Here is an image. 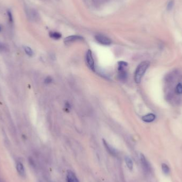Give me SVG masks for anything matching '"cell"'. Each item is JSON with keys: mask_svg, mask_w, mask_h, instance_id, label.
<instances>
[{"mask_svg": "<svg viewBox=\"0 0 182 182\" xmlns=\"http://www.w3.org/2000/svg\"><path fill=\"white\" fill-rule=\"evenodd\" d=\"M0 31H1V27H0Z\"/></svg>", "mask_w": 182, "mask_h": 182, "instance_id": "cell-23", "label": "cell"}, {"mask_svg": "<svg viewBox=\"0 0 182 182\" xmlns=\"http://www.w3.org/2000/svg\"><path fill=\"white\" fill-rule=\"evenodd\" d=\"M140 160H141L142 168L145 173H149L151 171V166L148 161L147 160L144 155L141 153L140 154Z\"/></svg>", "mask_w": 182, "mask_h": 182, "instance_id": "cell-4", "label": "cell"}, {"mask_svg": "<svg viewBox=\"0 0 182 182\" xmlns=\"http://www.w3.org/2000/svg\"><path fill=\"white\" fill-rule=\"evenodd\" d=\"M103 145L105 147V149L107 150V151H108V152H109V153L113 155V156H116L117 155L116 150L113 148L112 146H111L109 143H108L107 142H106L104 139H103Z\"/></svg>", "mask_w": 182, "mask_h": 182, "instance_id": "cell-7", "label": "cell"}, {"mask_svg": "<svg viewBox=\"0 0 182 182\" xmlns=\"http://www.w3.org/2000/svg\"><path fill=\"white\" fill-rule=\"evenodd\" d=\"M155 119V115L153 113H149L142 117V119L146 123H151Z\"/></svg>", "mask_w": 182, "mask_h": 182, "instance_id": "cell-9", "label": "cell"}, {"mask_svg": "<svg viewBox=\"0 0 182 182\" xmlns=\"http://www.w3.org/2000/svg\"><path fill=\"white\" fill-rule=\"evenodd\" d=\"M173 5H174V1H173V0H171V1H170L168 3L167 6V9L168 10H170L173 8Z\"/></svg>", "mask_w": 182, "mask_h": 182, "instance_id": "cell-19", "label": "cell"}, {"mask_svg": "<svg viewBox=\"0 0 182 182\" xmlns=\"http://www.w3.org/2000/svg\"><path fill=\"white\" fill-rule=\"evenodd\" d=\"M104 0H92L93 3L95 5L98 6L104 2Z\"/></svg>", "mask_w": 182, "mask_h": 182, "instance_id": "cell-18", "label": "cell"}, {"mask_svg": "<svg viewBox=\"0 0 182 182\" xmlns=\"http://www.w3.org/2000/svg\"><path fill=\"white\" fill-rule=\"evenodd\" d=\"M67 182H79L77 176L71 170H68L67 173Z\"/></svg>", "mask_w": 182, "mask_h": 182, "instance_id": "cell-6", "label": "cell"}, {"mask_svg": "<svg viewBox=\"0 0 182 182\" xmlns=\"http://www.w3.org/2000/svg\"><path fill=\"white\" fill-rule=\"evenodd\" d=\"M118 69H124V68L127 67L128 64L127 62L125 61H119L118 63Z\"/></svg>", "mask_w": 182, "mask_h": 182, "instance_id": "cell-16", "label": "cell"}, {"mask_svg": "<svg viewBox=\"0 0 182 182\" xmlns=\"http://www.w3.org/2000/svg\"><path fill=\"white\" fill-rule=\"evenodd\" d=\"M86 60L88 65L91 70L93 71L95 70V64L93 58L92 53L90 50H89L86 52Z\"/></svg>", "mask_w": 182, "mask_h": 182, "instance_id": "cell-5", "label": "cell"}, {"mask_svg": "<svg viewBox=\"0 0 182 182\" xmlns=\"http://www.w3.org/2000/svg\"><path fill=\"white\" fill-rule=\"evenodd\" d=\"M24 50L26 52V53L28 55H29L30 56H33L34 53H33V51L32 49L31 48L28 47V46H24Z\"/></svg>", "mask_w": 182, "mask_h": 182, "instance_id": "cell-15", "label": "cell"}, {"mask_svg": "<svg viewBox=\"0 0 182 182\" xmlns=\"http://www.w3.org/2000/svg\"><path fill=\"white\" fill-rule=\"evenodd\" d=\"M149 66L150 62L148 61H144L138 64L134 73V80L136 83L139 84L141 83L142 78Z\"/></svg>", "mask_w": 182, "mask_h": 182, "instance_id": "cell-1", "label": "cell"}, {"mask_svg": "<svg viewBox=\"0 0 182 182\" xmlns=\"http://www.w3.org/2000/svg\"><path fill=\"white\" fill-rule=\"evenodd\" d=\"M26 13L28 19L33 22H37L40 19V16L39 12L33 8H27L26 10Z\"/></svg>", "mask_w": 182, "mask_h": 182, "instance_id": "cell-2", "label": "cell"}, {"mask_svg": "<svg viewBox=\"0 0 182 182\" xmlns=\"http://www.w3.org/2000/svg\"><path fill=\"white\" fill-rule=\"evenodd\" d=\"M17 170L20 175H24L25 174V169L22 163L18 162L17 165Z\"/></svg>", "mask_w": 182, "mask_h": 182, "instance_id": "cell-12", "label": "cell"}, {"mask_svg": "<svg viewBox=\"0 0 182 182\" xmlns=\"http://www.w3.org/2000/svg\"><path fill=\"white\" fill-rule=\"evenodd\" d=\"M125 160L128 168L131 170H133V161L131 158L129 157H126L125 158Z\"/></svg>", "mask_w": 182, "mask_h": 182, "instance_id": "cell-11", "label": "cell"}, {"mask_svg": "<svg viewBox=\"0 0 182 182\" xmlns=\"http://www.w3.org/2000/svg\"><path fill=\"white\" fill-rule=\"evenodd\" d=\"M161 167L163 173L166 174V175H168V174H169L170 172V169L167 165L166 164H162L161 165Z\"/></svg>", "mask_w": 182, "mask_h": 182, "instance_id": "cell-14", "label": "cell"}, {"mask_svg": "<svg viewBox=\"0 0 182 182\" xmlns=\"http://www.w3.org/2000/svg\"><path fill=\"white\" fill-rule=\"evenodd\" d=\"M52 82V79L50 77H47L45 79V83L46 84H50Z\"/></svg>", "mask_w": 182, "mask_h": 182, "instance_id": "cell-20", "label": "cell"}, {"mask_svg": "<svg viewBox=\"0 0 182 182\" xmlns=\"http://www.w3.org/2000/svg\"><path fill=\"white\" fill-rule=\"evenodd\" d=\"M95 38V40L98 43L102 45H109L112 43V41L109 38L104 35H101V34L96 35Z\"/></svg>", "mask_w": 182, "mask_h": 182, "instance_id": "cell-3", "label": "cell"}, {"mask_svg": "<svg viewBox=\"0 0 182 182\" xmlns=\"http://www.w3.org/2000/svg\"><path fill=\"white\" fill-rule=\"evenodd\" d=\"M7 14H8V17H9V19L10 21V22H12L13 21V18H12V13H11L10 11H8V12H7Z\"/></svg>", "mask_w": 182, "mask_h": 182, "instance_id": "cell-21", "label": "cell"}, {"mask_svg": "<svg viewBox=\"0 0 182 182\" xmlns=\"http://www.w3.org/2000/svg\"><path fill=\"white\" fill-rule=\"evenodd\" d=\"M176 91L179 94H182V84L181 83H179L177 85L176 88Z\"/></svg>", "mask_w": 182, "mask_h": 182, "instance_id": "cell-17", "label": "cell"}, {"mask_svg": "<svg viewBox=\"0 0 182 182\" xmlns=\"http://www.w3.org/2000/svg\"><path fill=\"white\" fill-rule=\"evenodd\" d=\"M83 40V37L81 36L78 35H71L66 37L64 40V42L65 43H69L74 42L77 41H81Z\"/></svg>", "mask_w": 182, "mask_h": 182, "instance_id": "cell-8", "label": "cell"}, {"mask_svg": "<svg viewBox=\"0 0 182 182\" xmlns=\"http://www.w3.org/2000/svg\"><path fill=\"white\" fill-rule=\"evenodd\" d=\"M119 70L118 78L121 81H125L127 79V74L125 69H120Z\"/></svg>", "mask_w": 182, "mask_h": 182, "instance_id": "cell-10", "label": "cell"}, {"mask_svg": "<svg viewBox=\"0 0 182 182\" xmlns=\"http://www.w3.org/2000/svg\"><path fill=\"white\" fill-rule=\"evenodd\" d=\"M2 48V45L1 44V43H0V49H1Z\"/></svg>", "mask_w": 182, "mask_h": 182, "instance_id": "cell-22", "label": "cell"}, {"mask_svg": "<svg viewBox=\"0 0 182 182\" xmlns=\"http://www.w3.org/2000/svg\"><path fill=\"white\" fill-rule=\"evenodd\" d=\"M49 35H50V36L52 38V39H53L54 40H59L62 36L61 34L60 33L56 32H50V34H49Z\"/></svg>", "mask_w": 182, "mask_h": 182, "instance_id": "cell-13", "label": "cell"}]
</instances>
